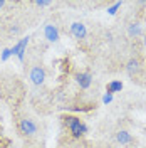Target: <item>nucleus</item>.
I'll return each mask as SVG.
<instances>
[{
	"label": "nucleus",
	"mask_w": 146,
	"mask_h": 148,
	"mask_svg": "<svg viewBox=\"0 0 146 148\" xmlns=\"http://www.w3.org/2000/svg\"><path fill=\"white\" fill-rule=\"evenodd\" d=\"M3 5H5V2H3V0H0V9H2Z\"/></svg>",
	"instance_id": "f3484780"
},
{
	"label": "nucleus",
	"mask_w": 146,
	"mask_h": 148,
	"mask_svg": "<svg viewBox=\"0 0 146 148\" xmlns=\"http://www.w3.org/2000/svg\"><path fill=\"white\" fill-rule=\"evenodd\" d=\"M35 5L37 7H49L50 2H49V0H35Z\"/></svg>",
	"instance_id": "4468645a"
},
{
	"label": "nucleus",
	"mask_w": 146,
	"mask_h": 148,
	"mask_svg": "<svg viewBox=\"0 0 146 148\" xmlns=\"http://www.w3.org/2000/svg\"><path fill=\"white\" fill-rule=\"evenodd\" d=\"M119 9H121V2H116L113 7H109V9H108V14H109V15H116V12H118Z\"/></svg>",
	"instance_id": "f8f14e48"
},
{
	"label": "nucleus",
	"mask_w": 146,
	"mask_h": 148,
	"mask_svg": "<svg viewBox=\"0 0 146 148\" xmlns=\"http://www.w3.org/2000/svg\"><path fill=\"white\" fill-rule=\"evenodd\" d=\"M126 71H128L129 74H136L139 73V61L138 59H129L128 61V64H126Z\"/></svg>",
	"instance_id": "1a4fd4ad"
},
{
	"label": "nucleus",
	"mask_w": 146,
	"mask_h": 148,
	"mask_svg": "<svg viewBox=\"0 0 146 148\" xmlns=\"http://www.w3.org/2000/svg\"><path fill=\"white\" fill-rule=\"evenodd\" d=\"M10 56H12V51H10V49H3V51H2V57H0V59H2V61H7Z\"/></svg>",
	"instance_id": "ddd939ff"
},
{
	"label": "nucleus",
	"mask_w": 146,
	"mask_h": 148,
	"mask_svg": "<svg viewBox=\"0 0 146 148\" xmlns=\"http://www.w3.org/2000/svg\"><path fill=\"white\" fill-rule=\"evenodd\" d=\"M71 34H72L76 39H84L86 37V34H87V30H86V25L84 24H81V22H74L72 25H71Z\"/></svg>",
	"instance_id": "39448f33"
},
{
	"label": "nucleus",
	"mask_w": 146,
	"mask_h": 148,
	"mask_svg": "<svg viewBox=\"0 0 146 148\" xmlns=\"http://www.w3.org/2000/svg\"><path fill=\"white\" fill-rule=\"evenodd\" d=\"M121 89H123V83H121V81H111V83L108 84V92H109V94L121 92Z\"/></svg>",
	"instance_id": "9d476101"
},
{
	"label": "nucleus",
	"mask_w": 146,
	"mask_h": 148,
	"mask_svg": "<svg viewBox=\"0 0 146 148\" xmlns=\"http://www.w3.org/2000/svg\"><path fill=\"white\" fill-rule=\"evenodd\" d=\"M18 128H20V133H24L27 136H32L34 133H37V125L32 120H27V118L25 120H20Z\"/></svg>",
	"instance_id": "f03ea898"
},
{
	"label": "nucleus",
	"mask_w": 146,
	"mask_h": 148,
	"mask_svg": "<svg viewBox=\"0 0 146 148\" xmlns=\"http://www.w3.org/2000/svg\"><path fill=\"white\" fill-rule=\"evenodd\" d=\"M76 81H77V84L81 86L82 89H87L92 83V76L89 73H79V74H76Z\"/></svg>",
	"instance_id": "423d86ee"
},
{
	"label": "nucleus",
	"mask_w": 146,
	"mask_h": 148,
	"mask_svg": "<svg viewBox=\"0 0 146 148\" xmlns=\"http://www.w3.org/2000/svg\"><path fill=\"white\" fill-rule=\"evenodd\" d=\"M128 34L131 37H138V36H141V25L138 24V22H133V24H129V27H128Z\"/></svg>",
	"instance_id": "9b49d317"
},
{
	"label": "nucleus",
	"mask_w": 146,
	"mask_h": 148,
	"mask_svg": "<svg viewBox=\"0 0 146 148\" xmlns=\"http://www.w3.org/2000/svg\"><path fill=\"white\" fill-rule=\"evenodd\" d=\"M27 44H29V37H24L20 42H17L15 46L12 47V56H17L18 61H24V56H25V49H27Z\"/></svg>",
	"instance_id": "7ed1b4c3"
},
{
	"label": "nucleus",
	"mask_w": 146,
	"mask_h": 148,
	"mask_svg": "<svg viewBox=\"0 0 146 148\" xmlns=\"http://www.w3.org/2000/svg\"><path fill=\"white\" fill-rule=\"evenodd\" d=\"M44 34H46V39L50 40V42H57L59 40V30L54 25H50V24L44 27Z\"/></svg>",
	"instance_id": "0eeeda50"
},
{
	"label": "nucleus",
	"mask_w": 146,
	"mask_h": 148,
	"mask_svg": "<svg viewBox=\"0 0 146 148\" xmlns=\"http://www.w3.org/2000/svg\"><path fill=\"white\" fill-rule=\"evenodd\" d=\"M18 30H20L18 27H10V32H12V34H17Z\"/></svg>",
	"instance_id": "dca6fc26"
},
{
	"label": "nucleus",
	"mask_w": 146,
	"mask_h": 148,
	"mask_svg": "<svg viewBox=\"0 0 146 148\" xmlns=\"http://www.w3.org/2000/svg\"><path fill=\"white\" fill-rule=\"evenodd\" d=\"M64 123H65V126L69 128V131H71V135H72L74 138H81L82 135L87 133V126L79 118H76V116H67V118H64Z\"/></svg>",
	"instance_id": "f257e3e1"
},
{
	"label": "nucleus",
	"mask_w": 146,
	"mask_h": 148,
	"mask_svg": "<svg viewBox=\"0 0 146 148\" xmlns=\"http://www.w3.org/2000/svg\"><path fill=\"white\" fill-rule=\"evenodd\" d=\"M30 79H32V83L34 84L40 86V84L44 83V79H46V71H44L40 66L32 67V71H30Z\"/></svg>",
	"instance_id": "20e7f679"
},
{
	"label": "nucleus",
	"mask_w": 146,
	"mask_h": 148,
	"mask_svg": "<svg viewBox=\"0 0 146 148\" xmlns=\"http://www.w3.org/2000/svg\"><path fill=\"white\" fill-rule=\"evenodd\" d=\"M116 140H118L121 145H128V143H131V141H133V136L129 135L128 131L121 130V131H118V133H116Z\"/></svg>",
	"instance_id": "6e6552de"
},
{
	"label": "nucleus",
	"mask_w": 146,
	"mask_h": 148,
	"mask_svg": "<svg viewBox=\"0 0 146 148\" xmlns=\"http://www.w3.org/2000/svg\"><path fill=\"white\" fill-rule=\"evenodd\" d=\"M111 101H113V94H109V92H106V94L102 96V103H104V104H109Z\"/></svg>",
	"instance_id": "2eb2a0df"
}]
</instances>
